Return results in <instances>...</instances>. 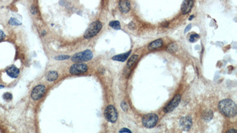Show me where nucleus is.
<instances>
[{
	"mask_svg": "<svg viewBox=\"0 0 237 133\" xmlns=\"http://www.w3.org/2000/svg\"><path fill=\"white\" fill-rule=\"evenodd\" d=\"M220 112L227 117H233L237 115V107L235 103L229 99L220 101L218 104Z\"/></svg>",
	"mask_w": 237,
	"mask_h": 133,
	"instance_id": "nucleus-1",
	"label": "nucleus"
},
{
	"mask_svg": "<svg viewBox=\"0 0 237 133\" xmlns=\"http://www.w3.org/2000/svg\"><path fill=\"white\" fill-rule=\"evenodd\" d=\"M102 28V23L100 21H95L92 23L85 32V38L90 39L99 33Z\"/></svg>",
	"mask_w": 237,
	"mask_h": 133,
	"instance_id": "nucleus-2",
	"label": "nucleus"
},
{
	"mask_svg": "<svg viewBox=\"0 0 237 133\" xmlns=\"http://www.w3.org/2000/svg\"><path fill=\"white\" fill-rule=\"evenodd\" d=\"M158 120V116L154 114H148L142 117V123L145 127L147 128H152L155 127Z\"/></svg>",
	"mask_w": 237,
	"mask_h": 133,
	"instance_id": "nucleus-3",
	"label": "nucleus"
},
{
	"mask_svg": "<svg viewBox=\"0 0 237 133\" xmlns=\"http://www.w3.org/2000/svg\"><path fill=\"white\" fill-rule=\"evenodd\" d=\"M93 58V52L90 50H86L74 55L72 58V60L75 62H83L90 60Z\"/></svg>",
	"mask_w": 237,
	"mask_h": 133,
	"instance_id": "nucleus-4",
	"label": "nucleus"
},
{
	"mask_svg": "<svg viewBox=\"0 0 237 133\" xmlns=\"http://www.w3.org/2000/svg\"><path fill=\"white\" fill-rule=\"evenodd\" d=\"M104 116L106 119L111 123H115L118 118V113L113 105L107 106L104 111Z\"/></svg>",
	"mask_w": 237,
	"mask_h": 133,
	"instance_id": "nucleus-5",
	"label": "nucleus"
},
{
	"mask_svg": "<svg viewBox=\"0 0 237 133\" xmlns=\"http://www.w3.org/2000/svg\"><path fill=\"white\" fill-rule=\"evenodd\" d=\"M88 70V66L84 63H75L69 69V72L72 75H80L86 72Z\"/></svg>",
	"mask_w": 237,
	"mask_h": 133,
	"instance_id": "nucleus-6",
	"label": "nucleus"
},
{
	"mask_svg": "<svg viewBox=\"0 0 237 133\" xmlns=\"http://www.w3.org/2000/svg\"><path fill=\"white\" fill-rule=\"evenodd\" d=\"M46 91V88L43 85H39L35 86L31 93V97L34 101L42 98Z\"/></svg>",
	"mask_w": 237,
	"mask_h": 133,
	"instance_id": "nucleus-7",
	"label": "nucleus"
},
{
	"mask_svg": "<svg viewBox=\"0 0 237 133\" xmlns=\"http://www.w3.org/2000/svg\"><path fill=\"white\" fill-rule=\"evenodd\" d=\"M181 97L180 95L178 94L176 96H175L173 99L170 101L168 105L164 109V111L165 113H169L172 112L175 108L177 107L178 105H179L180 101H181Z\"/></svg>",
	"mask_w": 237,
	"mask_h": 133,
	"instance_id": "nucleus-8",
	"label": "nucleus"
},
{
	"mask_svg": "<svg viewBox=\"0 0 237 133\" xmlns=\"http://www.w3.org/2000/svg\"><path fill=\"white\" fill-rule=\"evenodd\" d=\"M192 120L190 116L182 117L180 120V125L183 131H188L192 127Z\"/></svg>",
	"mask_w": 237,
	"mask_h": 133,
	"instance_id": "nucleus-9",
	"label": "nucleus"
},
{
	"mask_svg": "<svg viewBox=\"0 0 237 133\" xmlns=\"http://www.w3.org/2000/svg\"><path fill=\"white\" fill-rule=\"evenodd\" d=\"M194 4V0H184L181 6L183 14H187L191 11Z\"/></svg>",
	"mask_w": 237,
	"mask_h": 133,
	"instance_id": "nucleus-10",
	"label": "nucleus"
},
{
	"mask_svg": "<svg viewBox=\"0 0 237 133\" xmlns=\"http://www.w3.org/2000/svg\"><path fill=\"white\" fill-rule=\"evenodd\" d=\"M118 8L123 13H127L130 10V3L129 0H120Z\"/></svg>",
	"mask_w": 237,
	"mask_h": 133,
	"instance_id": "nucleus-11",
	"label": "nucleus"
},
{
	"mask_svg": "<svg viewBox=\"0 0 237 133\" xmlns=\"http://www.w3.org/2000/svg\"><path fill=\"white\" fill-rule=\"evenodd\" d=\"M163 45V41L162 39H157L153 42H151L148 47V49L150 51H153V50L158 49L159 48H161Z\"/></svg>",
	"mask_w": 237,
	"mask_h": 133,
	"instance_id": "nucleus-12",
	"label": "nucleus"
},
{
	"mask_svg": "<svg viewBox=\"0 0 237 133\" xmlns=\"http://www.w3.org/2000/svg\"><path fill=\"white\" fill-rule=\"evenodd\" d=\"M7 75L12 78H17L20 74V70L15 66H11L6 70Z\"/></svg>",
	"mask_w": 237,
	"mask_h": 133,
	"instance_id": "nucleus-13",
	"label": "nucleus"
},
{
	"mask_svg": "<svg viewBox=\"0 0 237 133\" xmlns=\"http://www.w3.org/2000/svg\"><path fill=\"white\" fill-rule=\"evenodd\" d=\"M131 50L127 51L125 53H123V54H120L118 55H116L115 56H113L112 58V60H115V61H118V62H123L125 61L126 60V59L128 58L129 56L130 55L131 53Z\"/></svg>",
	"mask_w": 237,
	"mask_h": 133,
	"instance_id": "nucleus-14",
	"label": "nucleus"
},
{
	"mask_svg": "<svg viewBox=\"0 0 237 133\" xmlns=\"http://www.w3.org/2000/svg\"><path fill=\"white\" fill-rule=\"evenodd\" d=\"M58 74L57 72L55 70L49 72L46 75V79L49 82H53L56 81L58 79Z\"/></svg>",
	"mask_w": 237,
	"mask_h": 133,
	"instance_id": "nucleus-15",
	"label": "nucleus"
},
{
	"mask_svg": "<svg viewBox=\"0 0 237 133\" xmlns=\"http://www.w3.org/2000/svg\"><path fill=\"white\" fill-rule=\"evenodd\" d=\"M213 117V114L211 110L208 109L203 112L202 114V118L203 120L206 121H209L212 120Z\"/></svg>",
	"mask_w": 237,
	"mask_h": 133,
	"instance_id": "nucleus-16",
	"label": "nucleus"
},
{
	"mask_svg": "<svg viewBox=\"0 0 237 133\" xmlns=\"http://www.w3.org/2000/svg\"><path fill=\"white\" fill-rule=\"evenodd\" d=\"M139 58V56L138 55H133L129 59V60H128L127 63V66L129 68H132L135 65L136 62L138 61Z\"/></svg>",
	"mask_w": 237,
	"mask_h": 133,
	"instance_id": "nucleus-17",
	"label": "nucleus"
},
{
	"mask_svg": "<svg viewBox=\"0 0 237 133\" xmlns=\"http://www.w3.org/2000/svg\"><path fill=\"white\" fill-rule=\"evenodd\" d=\"M167 50L169 53H171L176 52L178 50V46L177 44L175 43H173L169 44V46L167 47Z\"/></svg>",
	"mask_w": 237,
	"mask_h": 133,
	"instance_id": "nucleus-18",
	"label": "nucleus"
},
{
	"mask_svg": "<svg viewBox=\"0 0 237 133\" xmlns=\"http://www.w3.org/2000/svg\"><path fill=\"white\" fill-rule=\"evenodd\" d=\"M109 26L115 30H118L121 28L120 22L118 21H111L109 23Z\"/></svg>",
	"mask_w": 237,
	"mask_h": 133,
	"instance_id": "nucleus-19",
	"label": "nucleus"
},
{
	"mask_svg": "<svg viewBox=\"0 0 237 133\" xmlns=\"http://www.w3.org/2000/svg\"><path fill=\"white\" fill-rule=\"evenodd\" d=\"M9 24L13 25H20L21 23L15 18H11L9 20Z\"/></svg>",
	"mask_w": 237,
	"mask_h": 133,
	"instance_id": "nucleus-20",
	"label": "nucleus"
},
{
	"mask_svg": "<svg viewBox=\"0 0 237 133\" xmlns=\"http://www.w3.org/2000/svg\"><path fill=\"white\" fill-rule=\"evenodd\" d=\"M200 38V36L197 34H193L189 37V41L192 43L196 42Z\"/></svg>",
	"mask_w": 237,
	"mask_h": 133,
	"instance_id": "nucleus-21",
	"label": "nucleus"
},
{
	"mask_svg": "<svg viewBox=\"0 0 237 133\" xmlns=\"http://www.w3.org/2000/svg\"><path fill=\"white\" fill-rule=\"evenodd\" d=\"M2 97H3L4 100H5L6 101H10L12 100L13 95H12L11 93H9V92H6V93H4Z\"/></svg>",
	"mask_w": 237,
	"mask_h": 133,
	"instance_id": "nucleus-22",
	"label": "nucleus"
},
{
	"mask_svg": "<svg viewBox=\"0 0 237 133\" xmlns=\"http://www.w3.org/2000/svg\"><path fill=\"white\" fill-rule=\"evenodd\" d=\"M69 58H70V56L68 55H60L55 58V59L57 60H67Z\"/></svg>",
	"mask_w": 237,
	"mask_h": 133,
	"instance_id": "nucleus-23",
	"label": "nucleus"
},
{
	"mask_svg": "<svg viewBox=\"0 0 237 133\" xmlns=\"http://www.w3.org/2000/svg\"><path fill=\"white\" fill-rule=\"evenodd\" d=\"M121 107L122 109L125 111H127L129 109V106L127 105V103L125 101H122L121 103Z\"/></svg>",
	"mask_w": 237,
	"mask_h": 133,
	"instance_id": "nucleus-24",
	"label": "nucleus"
},
{
	"mask_svg": "<svg viewBox=\"0 0 237 133\" xmlns=\"http://www.w3.org/2000/svg\"><path fill=\"white\" fill-rule=\"evenodd\" d=\"M119 133H132V131L130 130H129V129H127L126 128H123L122 129H121L120 131H119Z\"/></svg>",
	"mask_w": 237,
	"mask_h": 133,
	"instance_id": "nucleus-25",
	"label": "nucleus"
},
{
	"mask_svg": "<svg viewBox=\"0 0 237 133\" xmlns=\"http://www.w3.org/2000/svg\"><path fill=\"white\" fill-rule=\"evenodd\" d=\"M6 37V34L4 33L3 31L0 30V41L4 40Z\"/></svg>",
	"mask_w": 237,
	"mask_h": 133,
	"instance_id": "nucleus-26",
	"label": "nucleus"
},
{
	"mask_svg": "<svg viewBox=\"0 0 237 133\" xmlns=\"http://www.w3.org/2000/svg\"><path fill=\"white\" fill-rule=\"evenodd\" d=\"M191 28H192V25L190 24V25H187L186 27V28H185V31H184V33H186L187 32H188L191 29Z\"/></svg>",
	"mask_w": 237,
	"mask_h": 133,
	"instance_id": "nucleus-27",
	"label": "nucleus"
},
{
	"mask_svg": "<svg viewBox=\"0 0 237 133\" xmlns=\"http://www.w3.org/2000/svg\"><path fill=\"white\" fill-rule=\"evenodd\" d=\"M31 12L33 14H35L36 13H37V10L36 9V7H34V6H33L32 7H31Z\"/></svg>",
	"mask_w": 237,
	"mask_h": 133,
	"instance_id": "nucleus-28",
	"label": "nucleus"
},
{
	"mask_svg": "<svg viewBox=\"0 0 237 133\" xmlns=\"http://www.w3.org/2000/svg\"><path fill=\"white\" fill-rule=\"evenodd\" d=\"M129 27L130 28V29H134V28L135 27V24L134 23H130L129 25Z\"/></svg>",
	"mask_w": 237,
	"mask_h": 133,
	"instance_id": "nucleus-29",
	"label": "nucleus"
},
{
	"mask_svg": "<svg viewBox=\"0 0 237 133\" xmlns=\"http://www.w3.org/2000/svg\"><path fill=\"white\" fill-rule=\"evenodd\" d=\"M228 133H237V131L234 129H232V130H230L228 131Z\"/></svg>",
	"mask_w": 237,
	"mask_h": 133,
	"instance_id": "nucleus-30",
	"label": "nucleus"
},
{
	"mask_svg": "<svg viewBox=\"0 0 237 133\" xmlns=\"http://www.w3.org/2000/svg\"><path fill=\"white\" fill-rule=\"evenodd\" d=\"M193 18H194V16H193V15H192V16H191L190 17L188 18V20H192Z\"/></svg>",
	"mask_w": 237,
	"mask_h": 133,
	"instance_id": "nucleus-31",
	"label": "nucleus"
},
{
	"mask_svg": "<svg viewBox=\"0 0 237 133\" xmlns=\"http://www.w3.org/2000/svg\"><path fill=\"white\" fill-rule=\"evenodd\" d=\"M4 88V86H3V85H0V89H1V88Z\"/></svg>",
	"mask_w": 237,
	"mask_h": 133,
	"instance_id": "nucleus-32",
	"label": "nucleus"
}]
</instances>
